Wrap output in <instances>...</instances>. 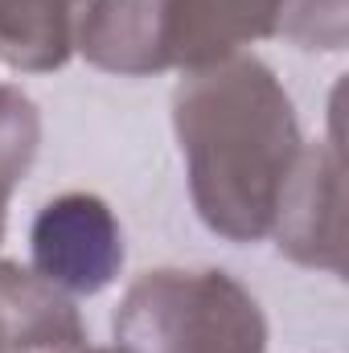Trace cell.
<instances>
[{
    "instance_id": "obj_5",
    "label": "cell",
    "mask_w": 349,
    "mask_h": 353,
    "mask_svg": "<svg viewBox=\"0 0 349 353\" xmlns=\"http://www.w3.org/2000/svg\"><path fill=\"white\" fill-rule=\"evenodd\" d=\"M267 239H275V251L300 267L329 275L346 271V169L337 140L300 148L275 201Z\"/></svg>"
},
{
    "instance_id": "obj_1",
    "label": "cell",
    "mask_w": 349,
    "mask_h": 353,
    "mask_svg": "<svg viewBox=\"0 0 349 353\" xmlns=\"http://www.w3.org/2000/svg\"><path fill=\"white\" fill-rule=\"evenodd\" d=\"M173 132L206 230L239 247L267 239L283 181L304 148L279 74L255 54L189 70L173 90Z\"/></svg>"
},
{
    "instance_id": "obj_6",
    "label": "cell",
    "mask_w": 349,
    "mask_h": 353,
    "mask_svg": "<svg viewBox=\"0 0 349 353\" xmlns=\"http://www.w3.org/2000/svg\"><path fill=\"white\" fill-rule=\"evenodd\" d=\"M0 345L4 353H62L87 345L74 296L46 283L33 267L0 255Z\"/></svg>"
},
{
    "instance_id": "obj_4",
    "label": "cell",
    "mask_w": 349,
    "mask_h": 353,
    "mask_svg": "<svg viewBox=\"0 0 349 353\" xmlns=\"http://www.w3.org/2000/svg\"><path fill=\"white\" fill-rule=\"evenodd\" d=\"M33 271L66 296H99L123 271L128 243L115 210L99 193L50 197L29 226Z\"/></svg>"
},
{
    "instance_id": "obj_8",
    "label": "cell",
    "mask_w": 349,
    "mask_h": 353,
    "mask_svg": "<svg viewBox=\"0 0 349 353\" xmlns=\"http://www.w3.org/2000/svg\"><path fill=\"white\" fill-rule=\"evenodd\" d=\"M41 148V111L21 87H0V243L12 189L29 176Z\"/></svg>"
},
{
    "instance_id": "obj_11",
    "label": "cell",
    "mask_w": 349,
    "mask_h": 353,
    "mask_svg": "<svg viewBox=\"0 0 349 353\" xmlns=\"http://www.w3.org/2000/svg\"><path fill=\"white\" fill-rule=\"evenodd\" d=\"M279 8H283V0H279Z\"/></svg>"
},
{
    "instance_id": "obj_3",
    "label": "cell",
    "mask_w": 349,
    "mask_h": 353,
    "mask_svg": "<svg viewBox=\"0 0 349 353\" xmlns=\"http://www.w3.org/2000/svg\"><path fill=\"white\" fill-rule=\"evenodd\" d=\"M119 353H267L259 300L222 267H157L111 312Z\"/></svg>"
},
{
    "instance_id": "obj_7",
    "label": "cell",
    "mask_w": 349,
    "mask_h": 353,
    "mask_svg": "<svg viewBox=\"0 0 349 353\" xmlns=\"http://www.w3.org/2000/svg\"><path fill=\"white\" fill-rule=\"evenodd\" d=\"M94 0H0V62L17 74L62 70Z\"/></svg>"
},
{
    "instance_id": "obj_10",
    "label": "cell",
    "mask_w": 349,
    "mask_h": 353,
    "mask_svg": "<svg viewBox=\"0 0 349 353\" xmlns=\"http://www.w3.org/2000/svg\"><path fill=\"white\" fill-rule=\"evenodd\" d=\"M62 353H119V350H94V345H79V350H62Z\"/></svg>"
},
{
    "instance_id": "obj_2",
    "label": "cell",
    "mask_w": 349,
    "mask_h": 353,
    "mask_svg": "<svg viewBox=\"0 0 349 353\" xmlns=\"http://www.w3.org/2000/svg\"><path fill=\"white\" fill-rule=\"evenodd\" d=\"M275 25L279 0H94L79 54L119 79L189 74L275 37Z\"/></svg>"
},
{
    "instance_id": "obj_9",
    "label": "cell",
    "mask_w": 349,
    "mask_h": 353,
    "mask_svg": "<svg viewBox=\"0 0 349 353\" xmlns=\"http://www.w3.org/2000/svg\"><path fill=\"white\" fill-rule=\"evenodd\" d=\"M275 37L300 50H346V0H283Z\"/></svg>"
},
{
    "instance_id": "obj_12",
    "label": "cell",
    "mask_w": 349,
    "mask_h": 353,
    "mask_svg": "<svg viewBox=\"0 0 349 353\" xmlns=\"http://www.w3.org/2000/svg\"><path fill=\"white\" fill-rule=\"evenodd\" d=\"M0 353H4V345H0Z\"/></svg>"
}]
</instances>
